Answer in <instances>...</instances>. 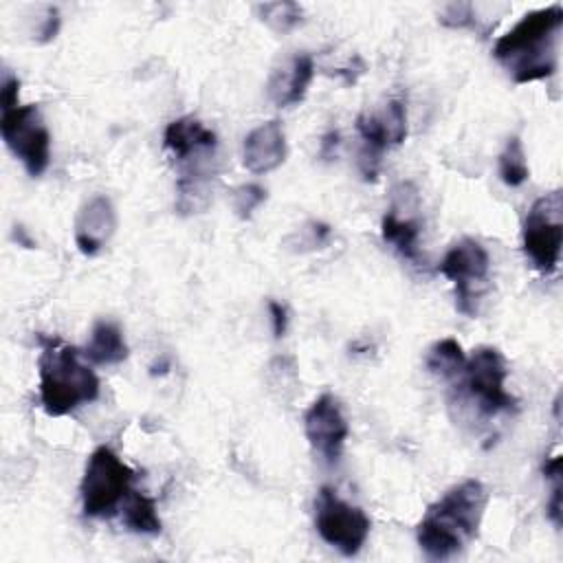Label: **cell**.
I'll list each match as a JSON object with an SVG mask.
<instances>
[{
	"label": "cell",
	"mask_w": 563,
	"mask_h": 563,
	"mask_svg": "<svg viewBox=\"0 0 563 563\" xmlns=\"http://www.w3.org/2000/svg\"><path fill=\"white\" fill-rule=\"evenodd\" d=\"M486 504L488 493L479 479H464L449 488L418 521L416 539L420 550L433 561L457 554L477 537Z\"/></svg>",
	"instance_id": "obj_1"
},
{
	"label": "cell",
	"mask_w": 563,
	"mask_h": 563,
	"mask_svg": "<svg viewBox=\"0 0 563 563\" xmlns=\"http://www.w3.org/2000/svg\"><path fill=\"white\" fill-rule=\"evenodd\" d=\"M561 24V4L528 11L510 31L497 37L493 55L517 84L545 79L556 70Z\"/></svg>",
	"instance_id": "obj_2"
},
{
	"label": "cell",
	"mask_w": 563,
	"mask_h": 563,
	"mask_svg": "<svg viewBox=\"0 0 563 563\" xmlns=\"http://www.w3.org/2000/svg\"><path fill=\"white\" fill-rule=\"evenodd\" d=\"M40 402L48 416H66L99 398V378L81 352L57 336H40Z\"/></svg>",
	"instance_id": "obj_3"
},
{
	"label": "cell",
	"mask_w": 563,
	"mask_h": 563,
	"mask_svg": "<svg viewBox=\"0 0 563 563\" xmlns=\"http://www.w3.org/2000/svg\"><path fill=\"white\" fill-rule=\"evenodd\" d=\"M134 471L110 449L97 446L84 468L79 495L86 517H110L130 493Z\"/></svg>",
	"instance_id": "obj_4"
},
{
	"label": "cell",
	"mask_w": 563,
	"mask_h": 563,
	"mask_svg": "<svg viewBox=\"0 0 563 563\" xmlns=\"http://www.w3.org/2000/svg\"><path fill=\"white\" fill-rule=\"evenodd\" d=\"M314 528L328 545L343 556H354L369 537V517L363 508L341 499L334 488L323 486L314 499Z\"/></svg>",
	"instance_id": "obj_5"
},
{
	"label": "cell",
	"mask_w": 563,
	"mask_h": 563,
	"mask_svg": "<svg viewBox=\"0 0 563 563\" xmlns=\"http://www.w3.org/2000/svg\"><path fill=\"white\" fill-rule=\"evenodd\" d=\"M0 134L29 176L35 178L46 172L51 163V134L35 103L2 108Z\"/></svg>",
	"instance_id": "obj_6"
},
{
	"label": "cell",
	"mask_w": 563,
	"mask_h": 563,
	"mask_svg": "<svg viewBox=\"0 0 563 563\" xmlns=\"http://www.w3.org/2000/svg\"><path fill=\"white\" fill-rule=\"evenodd\" d=\"M523 251L541 273H552L563 246V200L554 189L537 198L523 220Z\"/></svg>",
	"instance_id": "obj_7"
},
{
	"label": "cell",
	"mask_w": 563,
	"mask_h": 563,
	"mask_svg": "<svg viewBox=\"0 0 563 563\" xmlns=\"http://www.w3.org/2000/svg\"><path fill=\"white\" fill-rule=\"evenodd\" d=\"M464 387L473 398L482 416H497L501 411L515 409L517 400L506 391L508 365L504 354L493 345L477 347L464 363L462 369Z\"/></svg>",
	"instance_id": "obj_8"
},
{
	"label": "cell",
	"mask_w": 563,
	"mask_h": 563,
	"mask_svg": "<svg viewBox=\"0 0 563 563\" xmlns=\"http://www.w3.org/2000/svg\"><path fill=\"white\" fill-rule=\"evenodd\" d=\"M356 130L361 134L358 167L365 180H376L380 156L385 150L400 145L407 136V110L398 99L387 101L380 112H363L356 119Z\"/></svg>",
	"instance_id": "obj_9"
},
{
	"label": "cell",
	"mask_w": 563,
	"mask_h": 563,
	"mask_svg": "<svg viewBox=\"0 0 563 563\" xmlns=\"http://www.w3.org/2000/svg\"><path fill=\"white\" fill-rule=\"evenodd\" d=\"M490 257L486 249L473 240L462 238L455 242L438 264V271L455 284L457 310L464 314H475V284H482L488 277Z\"/></svg>",
	"instance_id": "obj_10"
},
{
	"label": "cell",
	"mask_w": 563,
	"mask_h": 563,
	"mask_svg": "<svg viewBox=\"0 0 563 563\" xmlns=\"http://www.w3.org/2000/svg\"><path fill=\"white\" fill-rule=\"evenodd\" d=\"M303 429L314 453H319L328 464H334L341 457L350 427L339 400L332 394H321L308 407Z\"/></svg>",
	"instance_id": "obj_11"
},
{
	"label": "cell",
	"mask_w": 563,
	"mask_h": 563,
	"mask_svg": "<svg viewBox=\"0 0 563 563\" xmlns=\"http://www.w3.org/2000/svg\"><path fill=\"white\" fill-rule=\"evenodd\" d=\"M117 211L108 196L88 198L75 216V242L84 255H97L114 235Z\"/></svg>",
	"instance_id": "obj_12"
},
{
	"label": "cell",
	"mask_w": 563,
	"mask_h": 563,
	"mask_svg": "<svg viewBox=\"0 0 563 563\" xmlns=\"http://www.w3.org/2000/svg\"><path fill=\"white\" fill-rule=\"evenodd\" d=\"M286 161V134L277 119L251 130L242 145V163L251 174H268Z\"/></svg>",
	"instance_id": "obj_13"
},
{
	"label": "cell",
	"mask_w": 563,
	"mask_h": 563,
	"mask_svg": "<svg viewBox=\"0 0 563 563\" xmlns=\"http://www.w3.org/2000/svg\"><path fill=\"white\" fill-rule=\"evenodd\" d=\"M312 77H314L312 57L308 53H297L286 64L275 68L273 75L268 77V84H266L268 99L279 108L295 106L306 97Z\"/></svg>",
	"instance_id": "obj_14"
},
{
	"label": "cell",
	"mask_w": 563,
	"mask_h": 563,
	"mask_svg": "<svg viewBox=\"0 0 563 563\" xmlns=\"http://www.w3.org/2000/svg\"><path fill=\"white\" fill-rule=\"evenodd\" d=\"M84 356L95 365H117L128 358V343L119 323L99 319L92 325L90 341L84 350Z\"/></svg>",
	"instance_id": "obj_15"
},
{
	"label": "cell",
	"mask_w": 563,
	"mask_h": 563,
	"mask_svg": "<svg viewBox=\"0 0 563 563\" xmlns=\"http://www.w3.org/2000/svg\"><path fill=\"white\" fill-rule=\"evenodd\" d=\"M380 235L402 257L418 260V238H420L418 220H413L409 216L402 218L396 209H389L380 220Z\"/></svg>",
	"instance_id": "obj_16"
},
{
	"label": "cell",
	"mask_w": 563,
	"mask_h": 563,
	"mask_svg": "<svg viewBox=\"0 0 563 563\" xmlns=\"http://www.w3.org/2000/svg\"><path fill=\"white\" fill-rule=\"evenodd\" d=\"M121 506H123L121 519L128 526V530L139 532V534H158L161 532V517L156 512V504L152 497L130 488V493L125 495Z\"/></svg>",
	"instance_id": "obj_17"
},
{
	"label": "cell",
	"mask_w": 563,
	"mask_h": 563,
	"mask_svg": "<svg viewBox=\"0 0 563 563\" xmlns=\"http://www.w3.org/2000/svg\"><path fill=\"white\" fill-rule=\"evenodd\" d=\"M427 369L440 378H453L457 374H462L464 369V363H466V354L462 350V345L446 336V339H440L435 341L429 352H427Z\"/></svg>",
	"instance_id": "obj_18"
},
{
	"label": "cell",
	"mask_w": 563,
	"mask_h": 563,
	"mask_svg": "<svg viewBox=\"0 0 563 563\" xmlns=\"http://www.w3.org/2000/svg\"><path fill=\"white\" fill-rule=\"evenodd\" d=\"M528 161H526V150L521 139L515 134L506 141L501 154H499V178L508 187H519L528 180Z\"/></svg>",
	"instance_id": "obj_19"
},
{
	"label": "cell",
	"mask_w": 563,
	"mask_h": 563,
	"mask_svg": "<svg viewBox=\"0 0 563 563\" xmlns=\"http://www.w3.org/2000/svg\"><path fill=\"white\" fill-rule=\"evenodd\" d=\"M301 15L303 9L297 2H268L260 7L262 22H266L277 33L292 31L303 20Z\"/></svg>",
	"instance_id": "obj_20"
},
{
	"label": "cell",
	"mask_w": 563,
	"mask_h": 563,
	"mask_svg": "<svg viewBox=\"0 0 563 563\" xmlns=\"http://www.w3.org/2000/svg\"><path fill=\"white\" fill-rule=\"evenodd\" d=\"M266 200V189L255 185V183H249V185H240L233 189L231 194V207L235 211L238 218L242 220H249L253 216V211Z\"/></svg>",
	"instance_id": "obj_21"
},
{
	"label": "cell",
	"mask_w": 563,
	"mask_h": 563,
	"mask_svg": "<svg viewBox=\"0 0 563 563\" xmlns=\"http://www.w3.org/2000/svg\"><path fill=\"white\" fill-rule=\"evenodd\" d=\"M440 22L444 26H451V29H462V26H468L473 22V4L468 2H453V4H446L444 11L440 13Z\"/></svg>",
	"instance_id": "obj_22"
},
{
	"label": "cell",
	"mask_w": 563,
	"mask_h": 563,
	"mask_svg": "<svg viewBox=\"0 0 563 563\" xmlns=\"http://www.w3.org/2000/svg\"><path fill=\"white\" fill-rule=\"evenodd\" d=\"M268 312H271V321H273V334L275 339H282L286 334L288 328V310L284 303L271 299L268 301Z\"/></svg>",
	"instance_id": "obj_23"
},
{
	"label": "cell",
	"mask_w": 563,
	"mask_h": 563,
	"mask_svg": "<svg viewBox=\"0 0 563 563\" xmlns=\"http://www.w3.org/2000/svg\"><path fill=\"white\" fill-rule=\"evenodd\" d=\"M20 99V81L13 75H7L2 81V108L18 106Z\"/></svg>",
	"instance_id": "obj_24"
},
{
	"label": "cell",
	"mask_w": 563,
	"mask_h": 563,
	"mask_svg": "<svg viewBox=\"0 0 563 563\" xmlns=\"http://www.w3.org/2000/svg\"><path fill=\"white\" fill-rule=\"evenodd\" d=\"M561 510H563L561 479H552V495H550V501H548V517L552 519L554 526H561Z\"/></svg>",
	"instance_id": "obj_25"
},
{
	"label": "cell",
	"mask_w": 563,
	"mask_h": 563,
	"mask_svg": "<svg viewBox=\"0 0 563 563\" xmlns=\"http://www.w3.org/2000/svg\"><path fill=\"white\" fill-rule=\"evenodd\" d=\"M57 29H59V13H57V9H48V11H46L44 26H42V42L55 37Z\"/></svg>",
	"instance_id": "obj_26"
},
{
	"label": "cell",
	"mask_w": 563,
	"mask_h": 563,
	"mask_svg": "<svg viewBox=\"0 0 563 563\" xmlns=\"http://www.w3.org/2000/svg\"><path fill=\"white\" fill-rule=\"evenodd\" d=\"M336 143H339V134L336 132H328L323 136V143H321V156H332L334 150H336Z\"/></svg>",
	"instance_id": "obj_27"
}]
</instances>
